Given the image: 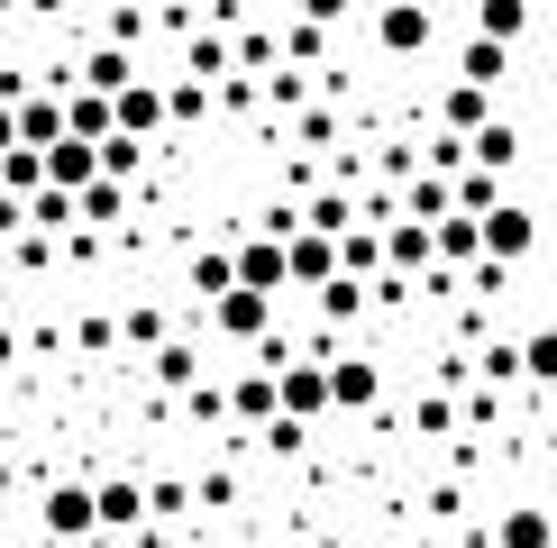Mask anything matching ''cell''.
Here are the masks:
<instances>
[{"mask_svg": "<svg viewBox=\"0 0 557 548\" xmlns=\"http://www.w3.org/2000/svg\"><path fill=\"white\" fill-rule=\"evenodd\" d=\"M274 55H284V64H301V74H311V64L330 55V28H311V18H293V28L274 37Z\"/></svg>", "mask_w": 557, "mask_h": 548, "instance_id": "30", "label": "cell"}, {"mask_svg": "<svg viewBox=\"0 0 557 548\" xmlns=\"http://www.w3.org/2000/svg\"><path fill=\"white\" fill-rule=\"evenodd\" d=\"M201 120H211V83H193V74L165 83V128H201Z\"/></svg>", "mask_w": 557, "mask_h": 548, "instance_id": "27", "label": "cell"}, {"mask_svg": "<svg viewBox=\"0 0 557 548\" xmlns=\"http://www.w3.org/2000/svg\"><path fill=\"white\" fill-rule=\"evenodd\" d=\"M228 265H238V292H265V302L284 292V238H265V228L228 247Z\"/></svg>", "mask_w": 557, "mask_h": 548, "instance_id": "8", "label": "cell"}, {"mask_svg": "<svg viewBox=\"0 0 557 548\" xmlns=\"http://www.w3.org/2000/svg\"><path fill=\"white\" fill-rule=\"evenodd\" d=\"M37 539H64V548L101 539V512H91V475H46V485H37Z\"/></svg>", "mask_w": 557, "mask_h": 548, "instance_id": "1", "label": "cell"}, {"mask_svg": "<svg viewBox=\"0 0 557 548\" xmlns=\"http://www.w3.org/2000/svg\"><path fill=\"white\" fill-rule=\"evenodd\" d=\"M503 74H512V46H494V37H467V55H457V83H475V91H494Z\"/></svg>", "mask_w": 557, "mask_h": 548, "instance_id": "22", "label": "cell"}, {"mask_svg": "<svg viewBox=\"0 0 557 548\" xmlns=\"http://www.w3.org/2000/svg\"><path fill=\"white\" fill-rule=\"evenodd\" d=\"M74 83H83V91H101V101H110V91H128V83H137V55H128V46H110V37H101V46L83 55V74H74Z\"/></svg>", "mask_w": 557, "mask_h": 548, "instance_id": "16", "label": "cell"}, {"mask_svg": "<svg viewBox=\"0 0 557 548\" xmlns=\"http://www.w3.org/2000/svg\"><path fill=\"white\" fill-rule=\"evenodd\" d=\"M438 257H430V228L421 220H384V274H403V284H411V274H430Z\"/></svg>", "mask_w": 557, "mask_h": 548, "instance_id": "13", "label": "cell"}, {"mask_svg": "<svg viewBox=\"0 0 557 548\" xmlns=\"http://www.w3.org/2000/svg\"><path fill=\"white\" fill-rule=\"evenodd\" d=\"M293 10L311 18V28H338V18H347V0H293Z\"/></svg>", "mask_w": 557, "mask_h": 548, "instance_id": "44", "label": "cell"}, {"mask_svg": "<svg viewBox=\"0 0 557 548\" xmlns=\"http://www.w3.org/2000/svg\"><path fill=\"white\" fill-rule=\"evenodd\" d=\"M475 365H484V384H521V348H484Z\"/></svg>", "mask_w": 557, "mask_h": 548, "instance_id": "43", "label": "cell"}, {"mask_svg": "<svg viewBox=\"0 0 557 548\" xmlns=\"http://www.w3.org/2000/svg\"><path fill=\"white\" fill-rule=\"evenodd\" d=\"M120 220H128V183H83V192H74V228H91V238H110Z\"/></svg>", "mask_w": 557, "mask_h": 548, "instance_id": "15", "label": "cell"}, {"mask_svg": "<svg viewBox=\"0 0 557 548\" xmlns=\"http://www.w3.org/2000/svg\"><path fill=\"white\" fill-rule=\"evenodd\" d=\"M494 548H557V521L548 512H503L494 521Z\"/></svg>", "mask_w": 557, "mask_h": 548, "instance_id": "25", "label": "cell"}, {"mask_svg": "<svg viewBox=\"0 0 557 548\" xmlns=\"http://www.w3.org/2000/svg\"><path fill=\"white\" fill-rule=\"evenodd\" d=\"M384 402V365L375 357H330V411H375Z\"/></svg>", "mask_w": 557, "mask_h": 548, "instance_id": "10", "label": "cell"}, {"mask_svg": "<svg viewBox=\"0 0 557 548\" xmlns=\"http://www.w3.org/2000/svg\"><path fill=\"white\" fill-rule=\"evenodd\" d=\"M475 37L521 46V37H530V0H475Z\"/></svg>", "mask_w": 557, "mask_h": 548, "instance_id": "23", "label": "cell"}, {"mask_svg": "<svg viewBox=\"0 0 557 548\" xmlns=\"http://www.w3.org/2000/svg\"><path fill=\"white\" fill-rule=\"evenodd\" d=\"M484 120H494V91H475V83H448V91H438V128H448V137H475Z\"/></svg>", "mask_w": 557, "mask_h": 548, "instance_id": "17", "label": "cell"}, {"mask_svg": "<svg viewBox=\"0 0 557 548\" xmlns=\"http://www.w3.org/2000/svg\"><path fill=\"white\" fill-rule=\"evenodd\" d=\"M338 274V238H320V228H293L284 238V292H320Z\"/></svg>", "mask_w": 557, "mask_h": 548, "instance_id": "7", "label": "cell"}, {"mask_svg": "<svg viewBox=\"0 0 557 548\" xmlns=\"http://www.w3.org/2000/svg\"><path fill=\"white\" fill-rule=\"evenodd\" d=\"M18 147V120H10V101H0V155H10Z\"/></svg>", "mask_w": 557, "mask_h": 548, "instance_id": "45", "label": "cell"}, {"mask_svg": "<svg viewBox=\"0 0 557 548\" xmlns=\"http://www.w3.org/2000/svg\"><path fill=\"white\" fill-rule=\"evenodd\" d=\"M120 338L156 357V348H165V311H156V302H128V311H120Z\"/></svg>", "mask_w": 557, "mask_h": 548, "instance_id": "34", "label": "cell"}, {"mask_svg": "<svg viewBox=\"0 0 557 548\" xmlns=\"http://www.w3.org/2000/svg\"><path fill=\"white\" fill-rule=\"evenodd\" d=\"M311 302H320V320L338 329V320H357V311H366V284H347V274H330V284H320Z\"/></svg>", "mask_w": 557, "mask_h": 548, "instance_id": "37", "label": "cell"}, {"mask_svg": "<svg viewBox=\"0 0 557 548\" xmlns=\"http://www.w3.org/2000/svg\"><path fill=\"white\" fill-rule=\"evenodd\" d=\"M147 375L165 384V394H193V384H201V348H193V338H165V348L147 357Z\"/></svg>", "mask_w": 557, "mask_h": 548, "instance_id": "21", "label": "cell"}, {"mask_svg": "<svg viewBox=\"0 0 557 548\" xmlns=\"http://www.w3.org/2000/svg\"><path fill=\"white\" fill-rule=\"evenodd\" d=\"M548 411H557V394H548Z\"/></svg>", "mask_w": 557, "mask_h": 548, "instance_id": "50", "label": "cell"}, {"mask_svg": "<svg viewBox=\"0 0 557 548\" xmlns=\"http://www.w3.org/2000/svg\"><path fill=\"white\" fill-rule=\"evenodd\" d=\"M467 165H484V174H512V165H521V128H512V120H484V128L467 137Z\"/></svg>", "mask_w": 557, "mask_h": 548, "instance_id": "18", "label": "cell"}, {"mask_svg": "<svg viewBox=\"0 0 557 548\" xmlns=\"http://www.w3.org/2000/svg\"><path fill=\"white\" fill-rule=\"evenodd\" d=\"M91 512H101V539H137L147 531V485L137 475H91Z\"/></svg>", "mask_w": 557, "mask_h": 548, "instance_id": "4", "label": "cell"}, {"mask_svg": "<svg viewBox=\"0 0 557 548\" xmlns=\"http://www.w3.org/2000/svg\"><path fill=\"white\" fill-rule=\"evenodd\" d=\"M18 494V466H10V457H0V502H10Z\"/></svg>", "mask_w": 557, "mask_h": 548, "instance_id": "46", "label": "cell"}, {"mask_svg": "<svg viewBox=\"0 0 557 548\" xmlns=\"http://www.w3.org/2000/svg\"><path fill=\"white\" fill-rule=\"evenodd\" d=\"M74 338H83L91 357H110V348H120V320H110V311H83V320H74Z\"/></svg>", "mask_w": 557, "mask_h": 548, "instance_id": "40", "label": "cell"}, {"mask_svg": "<svg viewBox=\"0 0 557 548\" xmlns=\"http://www.w3.org/2000/svg\"><path fill=\"white\" fill-rule=\"evenodd\" d=\"M521 384L557 394V329H530V338H521Z\"/></svg>", "mask_w": 557, "mask_h": 548, "instance_id": "29", "label": "cell"}, {"mask_svg": "<svg viewBox=\"0 0 557 548\" xmlns=\"http://www.w3.org/2000/svg\"><path fill=\"white\" fill-rule=\"evenodd\" d=\"M183 74H193V83H220V74H228V37H220V28H201L193 46H183Z\"/></svg>", "mask_w": 557, "mask_h": 548, "instance_id": "31", "label": "cell"}, {"mask_svg": "<svg viewBox=\"0 0 557 548\" xmlns=\"http://www.w3.org/2000/svg\"><path fill=\"white\" fill-rule=\"evenodd\" d=\"M430 37H438L430 0H384V10H375V46H384V55H430Z\"/></svg>", "mask_w": 557, "mask_h": 548, "instance_id": "5", "label": "cell"}, {"mask_svg": "<svg viewBox=\"0 0 557 548\" xmlns=\"http://www.w3.org/2000/svg\"><path fill=\"white\" fill-rule=\"evenodd\" d=\"M301 228H320V238H347V228H357V201H347V192H311V201H301Z\"/></svg>", "mask_w": 557, "mask_h": 548, "instance_id": "28", "label": "cell"}, {"mask_svg": "<svg viewBox=\"0 0 557 548\" xmlns=\"http://www.w3.org/2000/svg\"><path fill=\"white\" fill-rule=\"evenodd\" d=\"M28 228L37 238H64L74 228V192H28Z\"/></svg>", "mask_w": 557, "mask_h": 548, "instance_id": "36", "label": "cell"}, {"mask_svg": "<svg viewBox=\"0 0 557 548\" xmlns=\"http://www.w3.org/2000/svg\"><path fill=\"white\" fill-rule=\"evenodd\" d=\"M28 10H37V18H55V10H64V0H28Z\"/></svg>", "mask_w": 557, "mask_h": 548, "instance_id": "47", "label": "cell"}, {"mask_svg": "<svg viewBox=\"0 0 557 548\" xmlns=\"http://www.w3.org/2000/svg\"><path fill=\"white\" fill-rule=\"evenodd\" d=\"M37 165H46V192H83V183H101V147L91 137H55Z\"/></svg>", "mask_w": 557, "mask_h": 548, "instance_id": "11", "label": "cell"}, {"mask_svg": "<svg viewBox=\"0 0 557 548\" xmlns=\"http://www.w3.org/2000/svg\"><path fill=\"white\" fill-rule=\"evenodd\" d=\"M338 274H347V284H375V274H384V228H347V238H338Z\"/></svg>", "mask_w": 557, "mask_h": 548, "instance_id": "19", "label": "cell"}, {"mask_svg": "<svg viewBox=\"0 0 557 548\" xmlns=\"http://www.w3.org/2000/svg\"><path fill=\"white\" fill-rule=\"evenodd\" d=\"M110 137H137V147H156V137H165V83L137 74L128 91H110Z\"/></svg>", "mask_w": 557, "mask_h": 548, "instance_id": "3", "label": "cell"}, {"mask_svg": "<svg viewBox=\"0 0 557 548\" xmlns=\"http://www.w3.org/2000/svg\"><path fill=\"white\" fill-rule=\"evenodd\" d=\"M64 137H91V147H101V137H110V101H101V91H64Z\"/></svg>", "mask_w": 557, "mask_h": 548, "instance_id": "24", "label": "cell"}, {"mask_svg": "<svg viewBox=\"0 0 557 548\" xmlns=\"http://www.w3.org/2000/svg\"><path fill=\"white\" fill-rule=\"evenodd\" d=\"M274 411L311 429L320 411H330V357H284L274 365Z\"/></svg>", "mask_w": 557, "mask_h": 548, "instance_id": "2", "label": "cell"}, {"mask_svg": "<svg viewBox=\"0 0 557 548\" xmlns=\"http://www.w3.org/2000/svg\"><path fill=\"white\" fill-rule=\"evenodd\" d=\"M147 174V147L137 137H101V183H137Z\"/></svg>", "mask_w": 557, "mask_h": 548, "instance_id": "35", "label": "cell"}, {"mask_svg": "<svg viewBox=\"0 0 557 548\" xmlns=\"http://www.w3.org/2000/svg\"><path fill=\"white\" fill-rule=\"evenodd\" d=\"M311 548H347V539H311Z\"/></svg>", "mask_w": 557, "mask_h": 548, "instance_id": "48", "label": "cell"}, {"mask_svg": "<svg viewBox=\"0 0 557 548\" xmlns=\"http://www.w3.org/2000/svg\"><path fill=\"white\" fill-rule=\"evenodd\" d=\"M257 101H274V110H311V74H301V64H274V74L257 83Z\"/></svg>", "mask_w": 557, "mask_h": 548, "instance_id": "32", "label": "cell"}, {"mask_svg": "<svg viewBox=\"0 0 557 548\" xmlns=\"http://www.w3.org/2000/svg\"><path fill=\"white\" fill-rule=\"evenodd\" d=\"M0 192H18V201H28V192H46V165H37V147H10V155H0Z\"/></svg>", "mask_w": 557, "mask_h": 548, "instance_id": "33", "label": "cell"}, {"mask_svg": "<svg viewBox=\"0 0 557 548\" xmlns=\"http://www.w3.org/2000/svg\"><path fill=\"white\" fill-rule=\"evenodd\" d=\"M265 548H293V539H265Z\"/></svg>", "mask_w": 557, "mask_h": 548, "instance_id": "49", "label": "cell"}, {"mask_svg": "<svg viewBox=\"0 0 557 548\" xmlns=\"http://www.w3.org/2000/svg\"><path fill=\"white\" fill-rule=\"evenodd\" d=\"M228 421H238V429H265V421H274V365L228 375Z\"/></svg>", "mask_w": 557, "mask_h": 548, "instance_id": "12", "label": "cell"}, {"mask_svg": "<svg viewBox=\"0 0 557 548\" xmlns=\"http://www.w3.org/2000/svg\"><path fill=\"white\" fill-rule=\"evenodd\" d=\"M10 120H18V147H37V155H46V147L64 137V91H28Z\"/></svg>", "mask_w": 557, "mask_h": 548, "instance_id": "14", "label": "cell"}, {"mask_svg": "<svg viewBox=\"0 0 557 548\" xmlns=\"http://www.w3.org/2000/svg\"><path fill=\"white\" fill-rule=\"evenodd\" d=\"M411 429H421V439H448V429H457V402H448V394H421V402H411Z\"/></svg>", "mask_w": 557, "mask_h": 548, "instance_id": "39", "label": "cell"}, {"mask_svg": "<svg viewBox=\"0 0 557 548\" xmlns=\"http://www.w3.org/2000/svg\"><path fill=\"white\" fill-rule=\"evenodd\" d=\"M467 10H475V0H467Z\"/></svg>", "mask_w": 557, "mask_h": 548, "instance_id": "51", "label": "cell"}, {"mask_svg": "<svg viewBox=\"0 0 557 548\" xmlns=\"http://www.w3.org/2000/svg\"><path fill=\"white\" fill-rule=\"evenodd\" d=\"M193 502H201V512H228V502H238V475H228V466H211V475L193 485Z\"/></svg>", "mask_w": 557, "mask_h": 548, "instance_id": "41", "label": "cell"}, {"mask_svg": "<svg viewBox=\"0 0 557 548\" xmlns=\"http://www.w3.org/2000/svg\"><path fill=\"white\" fill-rule=\"evenodd\" d=\"M430 257H438V265H475V257H484V238H475V220H467V211H448V220H430Z\"/></svg>", "mask_w": 557, "mask_h": 548, "instance_id": "20", "label": "cell"}, {"mask_svg": "<svg viewBox=\"0 0 557 548\" xmlns=\"http://www.w3.org/2000/svg\"><path fill=\"white\" fill-rule=\"evenodd\" d=\"M193 512V485H183V475H156L147 485V521H183Z\"/></svg>", "mask_w": 557, "mask_h": 548, "instance_id": "38", "label": "cell"}, {"mask_svg": "<svg viewBox=\"0 0 557 548\" xmlns=\"http://www.w3.org/2000/svg\"><path fill=\"white\" fill-rule=\"evenodd\" d=\"M475 238H484V257H494V265H521L530 247H540V220H530L521 201H494V211L475 220Z\"/></svg>", "mask_w": 557, "mask_h": 548, "instance_id": "6", "label": "cell"}, {"mask_svg": "<svg viewBox=\"0 0 557 548\" xmlns=\"http://www.w3.org/2000/svg\"><path fill=\"white\" fill-rule=\"evenodd\" d=\"M257 439H265L274 457H301V439H311V429H301V421H284V411H274V421L257 429Z\"/></svg>", "mask_w": 557, "mask_h": 548, "instance_id": "42", "label": "cell"}, {"mask_svg": "<svg viewBox=\"0 0 557 548\" xmlns=\"http://www.w3.org/2000/svg\"><path fill=\"white\" fill-rule=\"evenodd\" d=\"M183 284H193L201 302H220V292H238V265H228V247H201V257H193V274H183Z\"/></svg>", "mask_w": 557, "mask_h": 548, "instance_id": "26", "label": "cell"}, {"mask_svg": "<svg viewBox=\"0 0 557 548\" xmlns=\"http://www.w3.org/2000/svg\"><path fill=\"white\" fill-rule=\"evenodd\" d=\"M211 329L265 348V338H274V302H265V292H220V302H211Z\"/></svg>", "mask_w": 557, "mask_h": 548, "instance_id": "9", "label": "cell"}]
</instances>
